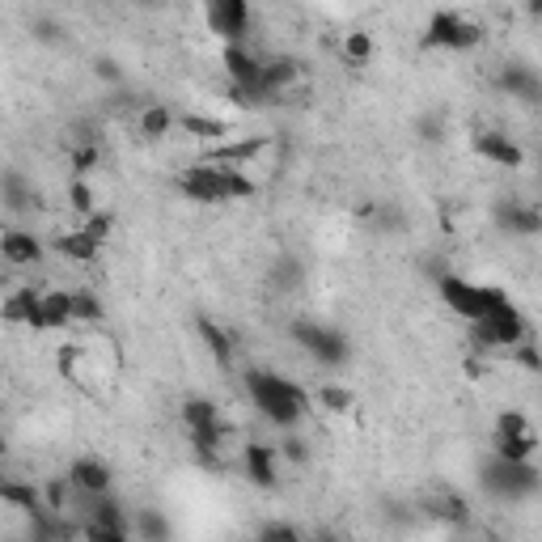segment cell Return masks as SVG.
Returning a JSON list of instances; mask_svg holds the SVG:
<instances>
[{"instance_id":"obj_27","label":"cell","mask_w":542,"mask_h":542,"mask_svg":"<svg viewBox=\"0 0 542 542\" xmlns=\"http://www.w3.org/2000/svg\"><path fill=\"white\" fill-rule=\"evenodd\" d=\"M314 403H318L322 411H331V415H348V411L356 407V394H352L348 386H339V382H322V386L314 390Z\"/></svg>"},{"instance_id":"obj_35","label":"cell","mask_w":542,"mask_h":542,"mask_svg":"<svg viewBox=\"0 0 542 542\" xmlns=\"http://www.w3.org/2000/svg\"><path fill=\"white\" fill-rule=\"evenodd\" d=\"M81 229H85V233H89V238H94L98 246H106V238H111V233H115V216L98 208V212H89V216H85V225H81Z\"/></svg>"},{"instance_id":"obj_34","label":"cell","mask_w":542,"mask_h":542,"mask_svg":"<svg viewBox=\"0 0 542 542\" xmlns=\"http://www.w3.org/2000/svg\"><path fill=\"white\" fill-rule=\"evenodd\" d=\"M513 360V365H521L526 373H542V356H538V343H534V335H526V339H517L509 352H504Z\"/></svg>"},{"instance_id":"obj_19","label":"cell","mask_w":542,"mask_h":542,"mask_svg":"<svg viewBox=\"0 0 542 542\" xmlns=\"http://www.w3.org/2000/svg\"><path fill=\"white\" fill-rule=\"evenodd\" d=\"M0 500L9 504V509H17V513H39V509H47V500H43V487L39 483H30V479H13V475H5L0 479Z\"/></svg>"},{"instance_id":"obj_16","label":"cell","mask_w":542,"mask_h":542,"mask_svg":"<svg viewBox=\"0 0 542 542\" xmlns=\"http://www.w3.org/2000/svg\"><path fill=\"white\" fill-rule=\"evenodd\" d=\"M0 318L5 322H17V327H30V331H43V293L34 288H17L0 301Z\"/></svg>"},{"instance_id":"obj_7","label":"cell","mask_w":542,"mask_h":542,"mask_svg":"<svg viewBox=\"0 0 542 542\" xmlns=\"http://www.w3.org/2000/svg\"><path fill=\"white\" fill-rule=\"evenodd\" d=\"M479 43H483V26L475 17H466L458 9H441L428 17V30H424L428 51H475Z\"/></svg>"},{"instance_id":"obj_15","label":"cell","mask_w":542,"mask_h":542,"mask_svg":"<svg viewBox=\"0 0 542 542\" xmlns=\"http://www.w3.org/2000/svg\"><path fill=\"white\" fill-rule=\"evenodd\" d=\"M496 85H500V94H509L521 106H538V98H542V77L530 64H504Z\"/></svg>"},{"instance_id":"obj_28","label":"cell","mask_w":542,"mask_h":542,"mask_svg":"<svg viewBox=\"0 0 542 542\" xmlns=\"http://www.w3.org/2000/svg\"><path fill=\"white\" fill-rule=\"evenodd\" d=\"M68 305H72V327H77V322H89V327H94V322H102V297L98 293H89V288H72L68 293Z\"/></svg>"},{"instance_id":"obj_8","label":"cell","mask_w":542,"mask_h":542,"mask_svg":"<svg viewBox=\"0 0 542 542\" xmlns=\"http://www.w3.org/2000/svg\"><path fill=\"white\" fill-rule=\"evenodd\" d=\"M204 22L225 43H242L250 34V0H204Z\"/></svg>"},{"instance_id":"obj_5","label":"cell","mask_w":542,"mask_h":542,"mask_svg":"<svg viewBox=\"0 0 542 542\" xmlns=\"http://www.w3.org/2000/svg\"><path fill=\"white\" fill-rule=\"evenodd\" d=\"M534 335L530 331V318L517 310V305H500V310L492 314H483L475 322H466V343L479 352V356H492V352H509L517 339H526Z\"/></svg>"},{"instance_id":"obj_1","label":"cell","mask_w":542,"mask_h":542,"mask_svg":"<svg viewBox=\"0 0 542 542\" xmlns=\"http://www.w3.org/2000/svg\"><path fill=\"white\" fill-rule=\"evenodd\" d=\"M242 386L250 394V407H255L267 424H276L284 432H293L305 420V411L314 407L310 390L297 386V382H288L284 373H271V369H246Z\"/></svg>"},{"instance_id":"obj_23","label":"cell","mask_w":542,"mask_h":542,"mask_svg":"<svg viewBox=\"0 0 542 542\" xmlns=\"http://www.w3.org/2000/svg\"><path fill=\"white\" fill-rule=\"evenodd\" d=\"M492 454L509 462H530L538 454V432H513V437H492Z\"/></svg>"},{"instance_id":"obj_2","label":"cell","mask_w":542,"mask_h":542,"mask_svg":"<svg viewBox=\"0 0 542 542\" xmlns=\"http://www.w3.org/2000/svg\"><path fill=\"white\" fill-rule=\"evenodd\" d=\"M259 191V183L250 178V170L238 166H212V161H195L178 174V195L191 204H233L250 200Z\"/></svg>"},{"instance_id":"obj_9","label":"cell","mask_w":542,"mask_h":542,"mask_svg":"<svg viewBox=\"0 0 542 542\" xmlns=\"http://www.w3.org/2000/svg\"><path fill=\"white\" fill-rule=\"evenodd\" d=\"M242 475L250 487H259V492H271V487L280 483V454H276V445H267V441H242Z\"/></svg>"},{"instance_id":"obj_29","label":"cell","mask_w":542,"mask_h":542,"mask_svg":"<svg viewBox=\"0 0 542 542\" xmlns=\"http://www.w3.org/2000/svg\"><path fill=\"white\" fill-rule=\"evenodd\" d=\"M343 60H348L352 68H360V64H369L373 56H377V43H373V34L369 30H348L343 34Z\"/></svg>"},{"instance_id":"obj_26","label":"cell","mask_w":542,"mask_h":542,"mask_svg":"<svg viewBox=\"0 0 542 542\" xmlns=\"http://www.w3.org/2000/svg\"><path fill=\"white\" fill-rule=\"evenodd\" d=\"M72 327V305L68 293H43V331H68Z\"/></svg>"},{"instance_id":"obj_41","label":"cell","mask_w":542,"mask_h":542,"mask_svg":"<svg viewBox=\"0 0 542 542\" xmlns=\"http://www.w3.org/2000/svg\"><path fill=\"white\" fill-rule=\"evenodd\" d=\"M34 39L39 43H60V26L51 22V17H39V22H34Z\"/></svg>"},{"instance_id":"obj_12","label":"cell","mask_w":542,"mask_h":542,"mask_svg":"<svg viewBox=\"0 0 542 542\" xmlns=\"http://www.w3.org/2000/svg\"><path fill=\"white\" fill-rule=\"evenodd\" d=\"M492 221L500 233H509V238H538L542 233V212L534 204H521V200H500L492 208Z\"/></svg>"},{"instance_id":"obj_4","label":"cell","mask_w":542,"mask_h":542,"mask_svg":"<svg viewBox=\"0 0 542 542\" xmlns=\"http://www.w3.org/2000/svg\"><path fill=\"white\" fill-rule=\"evenodd\" d=\"M479 487L496 504H526L542 492V475H538L534 458L530 462H509V458L492 454L479 466Z\"/></svg>"},{"instance_id":"obj_31","label":"cell","mask_w":542,"mask_h":542,"mask_svg":"<svg viewBox=\"0 0 542 542\" xmlns=\"http://www.w3.org/2000/svg\"><path fill=\"white\" fill-rule=\"evenodd\" d=\"M64 200H68V208H72V212L81 216V221H85L89 212H98V191L89 187V178H68Z\"/></svg>"},{"instance_id":"obj_36","label":"cell","mask_w":542,"mask_h":542,"mask_svg":"<svg viewBox=\"0 0 542 542\" xmlns=\"http://www.w3.org/2000/svg\"><path fill=\"white\" fill-rule=\"evenodd\" d=\"M445 132H449V123H445V115H441V111H432V115H424L420 123H415V136H420L424 144H441V140H445Z\"/></svg>"},{"instance_id":"obj_10","label":"cell","mask_w":542,"mask_h":542,"mask_svg":"<svg viewBox=\"0 0 542 542\" xmlns=\"http://www.w3.org/2000/svg\"><path fill=\"white\" fill-rule=\"evenodd\" d=\"M471 149H475L479 161H487V166H496V170H521L526 166V149H521L509 132H496V128L475 132Z\"/></svg>"},{"instance_id":"obj_14","label":"cell","mask_w":542,"mask_h":542,"mask_svg":"<svg viewBox=\"0 0 542 542\" xmlns=\"http://www.w3.org/2000/svg\"><path fill=\"white\" fill-rule=\"evenodd\" d=\"M0 259H5L9 267H34V263H43V238L34 229L13 225V229L0 233Z\"/></svg>"},{"instance_id":"obj_3","label":"cell","mask_w":542,"mask_h":542,"mask_svg":"<svg viewBox=\"0 0 542 542\" xmlns=\"http://www.w3.org/2000/svg\"><path fill=\"white\" fill-rule=\"evenodd\" d=\"M437 297H441L445 310L454 318H462V322H475L483 314L500 310V305H509V293H504L500 284L466 280V276H458V271H441L437 276Z\"/></svg>"},{"instance_id":"obj_18","label":"cell","mask_w":542,"mask_h":542,"mask_svg":"<svg viewBox=\"0 0 542 542\" xmlns=\"http://www.w3.org/2000/svg\"><path fill=\"white\" fill-rule=\"evenodd\" d=\"M0 204H5L13 216H22V212L39 208V191L30 187V178L22 170H0Z\"/></svg>"},{"instance_id":"obj_13","label":"cell","mask_w":542,"mask_h":542,"mask_svg":"<svg viewBox=\"0 0 542 542\" xmlns=\"http://www.w3.org/2000/svg\"><path fill=\"white\" fill-rule=\"evenodd\" d=\"M297 81H301V64L293 56H271L259 64V94L267 102H280Z\"/></svg>"},{"instance_id":"obj_37","label":"cell","mask_w":542,"mask_h":542,"mask_svg":"<svg viewBox=\"0 0 542 542\" xmlns=\"http://www.w3.org/2000/svg\"><path fill=\"white\" fill-rule=\"evenodd\" d=\"M513 432H534L526 411H500L496 415V437H513Z\"/></svg>"},{"instance_id":"obj_43","label":"cell","mask_w":542,"mask_h":542,"mask_svg":"<svg viewBox=\"0 0 542 542\" xmlns=\"http://www.w3.org/2000/svg\"><path fill=\"white\" fill-rule=\"evenodd\" d=\"M526 9H530V13L538 17V13H542V0H526Z\"/></svg>"},{"instance_id":"obj_11","label":"cell","mask_w":542,"mask_h":542,"mask_svg":"<svg viewBox=\"0 0 542 542\" xmlns=\"http://www.w3.org/2000/svg\"><path fill=\"white\" fill-rule=\"evenodd\" d=\"M271 149V140L267 136H242V140H216L212 149H204L200 161H212V166H238V170H250L255 161Z\"/></svg>"},{"instance_id":"obj_40","label":"cell","mask_w":542,"mask_h":542,"mask_svg":"<svg viewBox=\"0 0 542 542\" xmlns=\"http://www.w3.org/2000/svg\"><path fill=\"white\" fill-rule=\"evenodd\" d=\"M94 72H98L102 81H115V85L123 81V68H119V60H111V56H98V60H94Z\"/></svg>"},{"instance_id":"obj_21","label":"cell","mask_w":542,"mask_h":542,"mask_svg":"<svg viewBox=\"0 0 542 542\" xmlns=\"http://www.w3.org/2000/svg\"><path fill=\"white\" fill-rule=\"evenodd\" d=\"M174 123H178V115L166 102H149V106H140V115H136V132L144 140H166L174 132Z\"/></svg>"},{"instance_id":"obj_32","label":"cell","mask_w":542,"mask_h":542,"mask_svg":"<svg viewBox=\"0 0 542 542\" xmlns=\"http://www.w3.org/2000/svg\"><path fill=\"white\" fill-rule=\"evenodd\" d=\"M102 166V149L98 144H68V170L72 178H89Z\"/></svg>"},{"instance_id":"obj_33","label":"cell","mask_w":542,"mask_h":542,"mask_svg":"<svg viewBox=\"0 0 542 542\" xmlns=\"http://www.w3.org/2000/svg\"><path fill=\"white\" fill-rule=\"evenodd\" d=\"M216 420H221V407H216L212 399H187V403H183V424H187V432L208 428V424H216Z\"/></svg>"},{"instance_id":"obj_17","label":"cell","mask_w":542,"mask_h":542,"mask_svg":"<svg viewBox=\"0 0 542 542\" xmlns=\"http://www.w3.org/2000/svg\"><path fill=\"white\" fill-rule=\"evenodd\" d=\"M68 483L77 487L81 496H98V492H111V466L102 458H72L68 462Z\"/></svg>"},{"instance_id":"obj_30","label":"cell","mask_w":542,"mask_h":542,"mask_svg":"<svg viewBox=\"0 0 542 542\" xmlns=\"http://www.w3.org/2000/svg\"><path fill=\"white\" fill-rule=\"evenodd\" d=\"M432 513H437L441 521H449V526H466V521H471V504H466L458 492H449V487H445V492L437 496V500H432Z\"/></svg>"},{"instance_id":"obj_44","label":"cell","mask_w":542,"mask_h":542,"mask_svg":"<svg viewBox=\"0 0 542 542\" xmlns=\"http://www.w3.org/2000/svg\"><path fill=\"white\" fill-rule=\"evenodd\" d=\"M5 449H9V437H5V428H0V458H5Z\"/></svg>"},{"instance_id":"obj_25","label":"cell","mask_w":542,"mask_h":542,"mask_svg":"<svg viewBox=\"0 0 542 542\" xmlns=\"http://www.w3.org/2000/svg\"><path fill=\"white\" fill-rule=\"evenodd\" d=\"M178 128H183L187 136H195V140H204V144H216V140L229 136V123L212 119V115H183L178 119Z\"/></svg>"},{"instance_id":"obj_38","label":"cell","mask_w":542,"mask_h":542,"mask_svg":"<svg viewBox=\"0 0 542 542\" xmlns=\"http://www.w3.org/2000/svg\"><path fill=\"white\" fill-rule=\"evenodd\" d=\"M301 280H305V271H301L297 259H284V263H276V271H271V284L276 288H297Z\"/></svg>"},{"instance_id":"obj_39","label":"cell","mask_w":542,"mask_h":542,"mask_svg":"<svg viewBox=\"0 0 542 542\" xmlns=\"http://www.w3.org/2000/svg\"><path fill=\"white\" fill-rule=\"evenodd\" d=\"M276 454H280V458H288L293 466H305V462H310V445H305L301 437H293V432H288V437L276 445Z\"/></svg>"},{"instance_id":"obj_42","label":"cell","mask_w":542,"mask_h":542,"mask_svg":"<svg viewBox=\"0 0 542 542\" xmlns=\"http://www.w3.org/2000/svg\"><path fill=\"white\" fill-rule=\"evenodd\" d=\"M259 534H263V538H288V542L301 538L297 526H280V521H267V526H259Z\"/></svg>"},{"instance_id":"obj_24","label":"cell","mask_w":542,"mask_h":542,"mask_svg":"<svg viewBox=\"0 0 542 542\" xmlns=\"http://www.w3.org/2000/svg\"><path fill=\"white\" fill-rule=\"evenodd\" d=\"M128 521H132V538H140V542L170 538V517H161L157 509H136Z\"/></svg>"},{"instance_id":"obj_22","label":"cell","mask_w":542,"mask_h":542,"mask_svg":"<svg viewBox=\"0 0 542 542\" xmlns=\"http://www.w3.org/2000/svg\"><path fill=\"white\" fill-rule=\"evenodd\" d=\"M51 246H56V255L60 259H68V263H94L98 255H102V246L94 242V238H89V233L85 229H68V233H60V238L56 242H51Z\"/></svg>"},{"instance_id":"obj_6","label":"cell","mask_w":542,"mask_h":542,"mask_svg":"<svg viewBox=\"0 0 542 542\" xmlns=\"http://www.w3.org/2000/svg\"><path fill=\"white\" fill-rule=\"evenodd\" d=\"M293 339H297V348L310 352L322 369H343L352 360L348 335L327 327V322H318V318H297L293 322Z\"/></svg>"},{"instance_id":"obj_20","label":"cell","mask_w":542,"mask_h":542,"mask_svg":"<svg viewBox=\"0 0 542 542\" xmlns=\"http://www.w3.org/2000/svg\"><path fill=\"white\" fill-rule=\"evenodd\" d=\"M195 331H200V339H204V348L212 352V360L216 365H233V356H238V343H233V335L221 327V322H212V318H200L195 322Z\"/></svg>"}]
</instances>
